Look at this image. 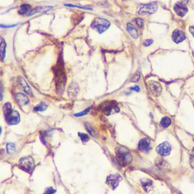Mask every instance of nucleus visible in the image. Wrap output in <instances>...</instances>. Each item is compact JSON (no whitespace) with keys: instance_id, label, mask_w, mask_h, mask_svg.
<instances>
[{"instance_id":"18","label":"nucleus","mask_w":194,"mask_h":194,"mask_svg":"<svg viewBox=\"0 0 194 194\" xmlns=\"http://www.w3.org/2000/svg\"><path fill=\"white\" fill-rule=\"evenodd\" d=\"M171 120L170 119V118H168V117H164L162 119V120L161 121V125L162 127H164V128H166L168 127H169L170 125L171 124Z\"/></svg>"},{"instance_id":"7","label":"nucleus","mask_w":194,"mask_h":194,"mask_svg":"<svg viewBox=\"0 0 194 194\" xmlns=\"http://www.w3.org/2000/svg\"><path fill=\"white\" fill-rule=\"evenodd\" d=\"M149 87L151 93L155 97H158L161 94L162 86L159 83L151 81L149 83Z\"/></svg>"},{"instance_id":"5","label":"nucleus","mask_w":194,"mask_h":194,"mask_svg":"<svg viewBox=\"0 0 194 194\" xmlns=\"http://www.w3.org/2000/svg\"><path fill=\"white\" fill-rule=\"evenodd\" d=\"M157 9H158V5L155 3L143 5L141 6L138 13L140 15L153 14L157 12Z\"/></svg>"},{"instance_id":"21","label":"nucleus","mask_w":194,"mask_h":194,"mask_svg":"<svg viewBox=\"0 0 194 194\" xmlns=\"http://www.w3.org/2000/svg\"><path fill=\"white\" fill-rule=\"evenodd\" d=\"M79 136L80 137L81 140L83 141V143H86L88 141L90 140L89 136H88V135H87L86 133H83L81 132H79L78 133Z\"/></svg>"},{"instance_id":"13","label":"nucleus","mask_w":194,"mask_h":194,"mask_svg":"<svg viewBox=\"0 0 194 194\" xmlns=\"http://www.w3.org/2000/svg\"><path fill=\"white\" fill-rule=\"evenodd\" d=\"M52 8L51 6H39L33 9L29 12V16H32L37 12H47Z\"/></svg>"},{"instance_id":"30","label":"nucleus","mask_w":194,"mask_h":194,"mask_svg":"<svg viewBox=\"0 0 194 194\" xmlns=\"http://www.w3.org/2000/svg\"><path fill=\"white\" fill-rule=\"evenodd\" d=\"M131 89L133 90H135V91H137V92L140 91V87H139V86H138L132 87L131 88Z\"/></svg>"},{"instance_id":"26","label":"nucleus","mask_w":194,"mask_h":194,"mask_svg":"<svg viewBox=\"0 0 194 194\" xmlns=\"http://www.w3.org/2000/svg\"><path fill=\"white\" fill-rule=\"evenodd\" d=\"M137 25H138L140 27H143L144 26V21H143L141 18H137L135 20Z\"/></svg>"},{"instance_id":"31","label":"nucleus","mask_w":194,"mask_h":194,"mask_svg":"<svg viewBox=\"0 0 194 194\" xmlns=\"http://www.w3.org/2000/svg\"><path fill=\"white\" fill-rule=\"evenodd\" d=\"M189 31L194 37V26H191L189 28Z\"/></svg>"},{"instance_id":"27","label":"nucleus","mask_w":194,"mask_h":194,"mask_svg":"<svg viewBox=\"0 0 194 194\" xmlns=\"http://www.w3.org/2000/svg\"><path fill=\"white\" fill-rule=\"evenodd\" d=\"M56 192V190H54L53 188L52 187H49L46 190L44 194H53Z\"/></svg>"},{"instance_id":"3","label":"nucleus","mask_w":194,"mask_h":194,"mask_svg":"<svg viewBox=\"0 0 194 194\" xmlns=\"http://www.w3.org/2000/svg\"><path fill=\"white\" fill-rule=\"evenodd\" d=\"M110 26V22L102 18H95L91 23V27L96 30L99 34H102L106 31Z\"/></svg>"},{"instance_id":"9","label":"nucleus","mask_w":194,"mask_h":194,"mask_svg":"<svg viewBox=\"0 0 194 194\" xmlns=\"http://www.w3.org/2000/svg\"><path fill=\"white\" fill-rule=\"evenodd\" d=\"M185 39L186 35L183 31L178 29L174 30L172 35V39L175 43H179L183 41Z\"/></svg>"},{"instance_id":"20","label":"nucleus","mask_w":194,"mask_h":194,"mask_svg":"<svg viewBox=\"0 0 194 194\" xmlns=\"http://www.w3.org/2000/svg\"><path fill=\"white\" fill-rule=\"evenodd\" d=\"M140 79V73L139 71H136L134 74L132 75L130 81L132 83H137Z\"/></svg>"},{"instance_id":"28","label":"nucleus","mask_w":194,"mask_h":194,"mask_svg":"<svg viewBox=\"0 0 194 194\" xmlns=\"http://www.w3.org/2000/svg\"><path fill=\"white\" fill-rule=\"evenodd\" d=\"M152 43H153V41L152 39H146V40H145L143 42V44L145 47H148L151 45Z\"/></svg>"},{"instance_id":"12","label":"nucleus","mask_w":194,"mask_h":194,"mask_svg":"<svg viewBox=\"0 0 194 194\" xmlns=\"http://www.w3.org/2000/svg\"><path fill=\"white\" fill-rule=\"evenodd\" d=\"M16 99L17 102L21 106H25L29 102V99L27 97L22 93L17 94L16 96Z\"/></svg>"},{"instance_id":"1","label":"nucleus","mask_w":194,"mask_h":194,"mask_svg":"<svg viewBox=\"0 0 194 194\" xmlns=\"http://www.w3.org/2000/svg\"><path fill=\"white\" fill-rule=\"evenodd\" d=\"M4 113L6 121L9 125H16L19 122V114L16 110H12L11 103H5L4 106Z\"/></svg>"},{"instance_id":"15","label":"nucleus","mask_w":194,"mask_h":194,"mask_svg":"<svg viewBox=\"0 0 194 194\" xmlns=\"http://www.w3.org/2000/svg\"><path fill=\"white\" fill-rule=\"evenodd\" d=\"M127 29L130 35L134 39H136L139 37V33L136 28L132 25V23H129L127 26Z\"/></svg>"},{"instance_id":"2","label":"nucleus","mask_w":194,"mask_h":194,"mask_svg":"<svg viewBox=\"0 0 194 194\" xmlns=\"http://www.w3.org/2000/svg\"><path fill=\"white\" fill-rule=\"evenodd\" d=\"M116 156L118 162L123 166L129 165L132 160V154L128 149L120 146L116 150Z\"/></svg>"},{"instance_id":"17","label":"nucleus","mask_w":194,"mask_h":194,"mask_svg":"<svg viewBox=\"0 0 194 194\" xmlns=\"http://www.w3.org/2000/svg\"><path fill=\"white\" fill-rule=\"evenodd\" d=\"M31 6L29 4H23L21 5L18 10V13L21 15H23L30 12Z\"/></svg>"},{"instance_id":"4","label":"nucleus","mask_w":194,"mask_h":194,"mask_svg":"<svg viewBox=\"0 0 194 194\" xmlns=\"http://www.w3.org/2000/svg\"><path fill=\"white\" fill-rule=\"evenodd\" d=\"M19 163L21 168L28 172L32 171L35 167L33 158L30 156L22 158Z\"/></svg>"},{"instance_id":"29","label":"nucleus","mask_w":194,"mask_h":194,"mask_svg":"<svg viewBox=\"0 0 194 194\" xmlns=\"http://www.w3.org/2000/svg\"><path fill=\"white\" fill-rule=\"evenodd\" d=\"M17 25H11V26H8V25H0V27H2V28H8V27H14Z\"/></svg>"},{"instance_id":"6","label":"nucleus","mask_w":194,"mask_h":194,"mask_svg":"<svg viewBox=\"0 0 194 194\" xmlns=\"http://www.w3.org/2000/svg\"><path fill=\"white\" fill-rule=\"evenodd\" d=\"M121 181L122 177L120 175L118 174H111L108 176L106 183L112 189H115L119 185Z\"/></svg>"},{"instance_id":"24","label":"nucleus","mask_w":194,"mask_h":194,"mask_svg":"<svg viewBox=\"0 0 194 194\" xmlns=\"http://www.w3.org/2000/svg\"><path fill=\"white\" fill-rule=\"evenodd\" d=\"M65 6H68V7H71V8H77L84 9V10H92V9L89 8L84 7V6H77V5H74L73 4H65Z\"/></svg>"},{"instance_id":"33","label":"nucleus","mask_w":194,"mask_h":194,"mask_svg":"<svg viewBox=\"0 0 194 194\" xmlns=\"http://www.w3.org/2000/svg\"><path fill=\"white\" fill-rule=\"evenodd\" d=\"M1 127H0V133H1Z\"/></svg>"},{"instance_id":"23","label":"nucleus","mask_w":194,"mask_h":194,"mask_svg":"<svg viewBox=\"0 0 194 194\" xmlns=\"http://www.w3.org/2000/svg\"><path fill=\"white\" fill-rule=\"evenodd\" d=\"M85 128L86 129L87 131L89 133L90 135H91V136H95V132L94 131V129L91 127L90 125L88 124H86L85 125Z\"/></svg>"},{"instance_id":"11","label":"nucleus","mask_w":194,"mask_h":194,"mask_svg":"<svg viewBox=\"0 0 194 194\" xmlns=\"http://www.w3.org/2000/svg\"><path fill=\"white\" fill-rule=\"evenodd\" d=\"M175 13L179 17H184L188 12V9L184 5L181 4H175L174 7Z\"/></svg>"},{"instance_id":"32","label":"nucleus","mask_w":194,"mask_h":194,"mask_svg":"<svg viewBox=\"0 0 194 194\" xmlns=\"http://www.w3.org/2000/svg\"><path fill=\"white\" fill-rule=\"evenodd\" d=\"M192 157H193V158L194 159V148L193 149V150H192Z\"/></svg>"},{"instance_id":"22","label":"nucleus","mask_w":194,"mask_h":194,"mask_svg":"<svg viewBox=\"0 0 194 194\" xmlns=\"http://www.w3.org/2000/svg\"><path fill=\"white\" fill-rule=\"evenodd\" d=\"M7 150L9 153H14L16 150V147L15 145L12 143H9L6 146Z\"/></svg>"},{"instance_id":"8","label":"nucleus","mask_w":194,"mask_h":194,"mask_svg":"<svg viewBox=\"0 0 194 194\" xmlns=\"http://www.w3.org/2000/svg\"><path fill=\"white\" fill-rule=\"evenodd\" d=\"M156 150L160 155L166 156L169 155L170 153L171 146L168 142H164L157 146Z\"/></svg>"},{"instance_id":"19","label":"nucleus","mask_w":194,"mask_h":194,"mask_svg":"<svg viewBox=\"0 0 194 194\" xmlns=\"http://www.w3.org/2000/svg\"><path fill=\"white\" fill-rule=\"evenodd\" d=\"M47 108V105L46 103H41L34 108V110L35 111H44Z\"/></svg>"},{"instance_id":"10","label":"nucleus","mask_w":194,"mask_h":194,"mask_svg":"<svg viewBox=\"0 0 194 194\" xmlns=\"http://www.w3.org/2000/svg\"><path fill=\"white\" fill-rule=\"evenodd\" d=\"M139 148L142 152H149L152 149V146L148 139H141L139 144Z\"/></svg>"},{"instance_id":"25","label":"nucleus","mask_w":194,"mask_h":194,"mask_svg":"<svg viewBox=\"0 0 194 194\" xmlns=\"http://www.w3.org/2000/svg\"><path fill=\"white\" fill-rule=\"evenodd\" d=\"M89 111H90V108H87L86 110H85L84 111L81 112H79V113L75 114V116H83L85 115H86L89 112Z\"/></svg>"},{"instance_id":"16","label":"nucleus","mask_w":194,"mask_h":194,"mask_svg":"<svg viewBox=\"0 0 194 194\" xmlns=\"http://www.w3.org/2000/svg\"><path fill=\"white\" fill-rule=\"evenodd\" d=\"M6 43L4 40H2L0 43V58L2 61H4L6 55Z\"/></svg>"},{"instance_id":"14","label":"nucleus","mask_w":194,"mask_h":194,"mask_svg":"<svg viewBox=\"0 0 194 194\" xmlns=\"http://www.w3.org/2000/svg\"><path fill=\"white\" fill-rule=\"evenodd\" d=\"M19 86L21 87V89L25 91V93H26L28 94H31L32 91L31 90V88L29 86L27 83H26L25 79L21 77L19 80Z\"/></svg>"}]
</instances>
